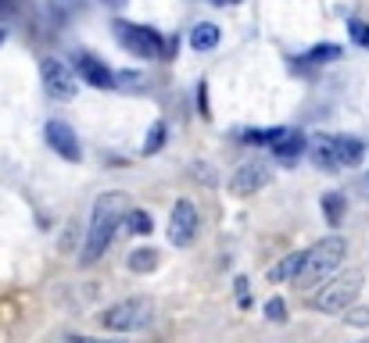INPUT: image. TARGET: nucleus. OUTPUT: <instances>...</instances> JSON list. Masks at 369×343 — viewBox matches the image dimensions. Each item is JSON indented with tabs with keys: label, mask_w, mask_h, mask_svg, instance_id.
Segmentation results:
<instances>
[{
	"label": "nucleus",
	"mask_w": 369,
	"mask_h": 343,
	"mask_svg": "<svg viewBox=\"0 0 369 343\" xmlns=\"http://www.w3.org/2000/svg\"><path fill=\"white\" fill-rule=\"evenodd\" d=\"M115 36L122 39V47L143 61H161L165 54V39L147 26H133V21H115Z\"/></svg>",
	"instance_id": "nucleus-5"
},
{
	"label": "nucleus",
	"mask_w": 369,
	"mask_h": 343,
	"mask_svg": "<svg viewBox=\"0 0 369 343\" xmlns=\"http://www.w3.org/2000/svg\"><path fill=\"white\" fill-rule=\"evenodd\" d=\"M197 236V207L190 201H176L169 214V243L172 247H190Z\"/></svg>",
	"instance_id": "nucleus-7"
},
{
	"label": "nucleus",
	"mask_w": 369,
	"mask_h": 343,
	"mask_svg": "<svg viewBox=\"0 0 369 343\" xmlns=\"http://www.w3.org/2000/svg\"><path fill=\"white\" fill-rule=\"evenodd\" d=\"M219 26H212V21H197V26L190 29V47L194 50H212L219 43Z\"/></svg>",
	"instance_id": "nucleus-15"
},
{
	"label": "nucleus",
	"mask_w": 369,
	"mask_h": 343,
	"mask_svg": "<svg viewBox=\"0 0 369 343\" xmlns=\"http://www.w3.org/2000/svg\"><path fill=\"white\" fill-rule=\"evenodd\" d=\"M334 57H341V47H337V43H319V47L309 50V61H316V64L334 61Z\"/></svg>",
	"instance_id": "nucleus-21"
},
{
	"label": "nucleus",
	"mask_w": 369,
	"mask_h": 343,
	"mask_svg": "<svg viewBox=\"0 0 369 343\" xmlns=\"http://www.w3.org/2000/svg\"><path fill=\"white\" fill-rule=\"evenodd\" d=\"M126 265H129V272H154L158 268V250H151V247L133 250Z\"/></svg>",
	"instance_id": "nucleus-16"
},
{
	"label": "nucleus",
	"mask_w": 369,
	"mask_h": 343,
	"mask_svg": "<svg viewBox=\"0 0 369 343\" xmlns=\"http://www.w3.org/2000/svg\"><path fill=\"white\" fill-rule=\"evenodd\" d=\"M126 211H129V193H122V189H108V193H100L97 204H93V214H90V229H87V247L83 254H79V265H97L100 261V254H105L115 240V232L122 225V219H126Z\"/></svg>",
	"instance_id": "nucleus-1"
},
{
	"label": "nucleus",
	"mask_w": 369,
	"mask_h": 343,
	"mask_svg": "<svg viewBox=\"0 0 369 343\" xmlns=\"http://www.w3.org/2000/svg\"><path fill=\"white\" fill-rule=\"evenodd\" d=\"M362 283H366V275L362 268H344L337 275H330L326 283L316 290L312 297V308L323 311V315H341L355 304V297L362 293Z\"/></svg>",
	"instance_id": "nucleus-3"
},
{
	"label": "nucleus",
	"mask_w": 369,
	"mask_h": 343,
	"mask_svg": "<svg viewBox=\"0 0 369 343\" xmlns=\"http://www.w3.org/2000/svg\"><path fill=\"white\" fill-rule=\"evenodd\" d=\"M323 214H326L330 225H337L344 219V197L341 193H323Z\"/></svg>",
	"instance_id": "nucleus-18"
},
{
	"label": "nucleus",
	"mask_w": 369,
	"mask_h": 343,
	"mask_svg": "<svg viewBox=\"0 0 369 343\" xmlns=\"http://www.w3.org/2000/svg\"><path fill=\"white\" fill-rule=\"evenodd\" d=\"M39 72H44V86H47V93H51L54 100H72V97L79 93V79H75V72L69 68L65 61L44 57Z\"/></svg>",
	"instance_id": "nucleus-6"
},
{
	"label": "nucleus",
	"mask_w": 369,
	"mask_h": 343,
	"mask_svg": "<svg viewBox=\"0 0 369 343\" xmlns=\"http://www.w3.org/2000/svg\"><path fill=\"white\" fill-rule=\"evenodd\" d=\"M305 265V250H294V254H287L280 265L269 268V283H294V275L301 272Z\"/></svg>",
	"instance_id": "nucleus-14"
},
{
	"label": "nucleus",
	"mask_w": 369,
	"mask_h": 343,
	"mask_svg": "<svg viewBox=\"0 0 369 343\" xmlns=\"http://www.w3.org/2000/svg\"><path fill=\"white\" fill-rule=\"evenodd\" d=\"M126 225H129V232H136V236H147V232H154V222H151V214L143 211V207L126 211Z\"/></svg>",
	"instance_id": "nucleus-17"
},
{
	"label": "nucleus",
	"mask_w": 369,
	"mask_h": 343,
	"mask_svg": "<svg viewBox=\"0 0 369 343\" xmlns=\"http://www.w3.org/2000/svg\"><path fill=\"white\" fill-rule=\"evenodd\" d=\"M309 147V140H305L301 133H294V129H283L280 133V140L273 143V150H276V158H283V161H294L301 150Z\"/></svg>",
	"instance_id": "nucleus-13"
},
{
	"label": "nucleus",
	"mask_w": 369,
	"mask_h": 343,
	"mask_svg": "<svg viewBox=\"0 0 369 343\" xmlns=\"http://www.w3.org/2000/svg\"><path fill=\"white\" fill-rule=\"evenodd\" d=\"M75 68H79V79H83L87 86H93V90H111V86H115V72L108 68L105 61H97L93 54H79Z\"/></svg>",
	"instance_id": "nucleus-10"
},
{
	"label": "nucleus",
	"mask_w": 369,
	"mask_h": 343,
	"mask_svg": "<svg viewBox=\"0 0 369 343\" xmlns=\"http://www.w3.org/2000/svg\"><path fill=\"white\" fill-rule=\"evenodd\" d=\"M352 326H369V308H359V311H352Z\"/></svg>",
	"instance_id": "nucleus-24"
},
{
	"label": "nucleus",
	"mask_w": 369,
	"mask_h": 343,
	"mask_svg": "<svg viewBox=\"0 0 369 343\" xmlns=\"http://www.w3.org/2000/svg\"><path fill=\"white\" fill-rule=\"evenodd\" d=\"M165 122H154L151 125V133H147V143H143V154H158L161 147H165Z\"/></svg>",
	"instance_id": "nucleus-19"
},
{
	"label": "nucleus",
	"mask_w": 369,
	"mask_h": 343,
	"mask_svg": "<svg viewBox=\"0 0 369 343\" xmlns=\"http://www.w3.org/2000/svg\"><path fill=\"white\" fill-rule=\"evenodd\" d=\"M44 136H47V143H51L54 154H61L65 161H79V158H83V150H79V140H75V133H72V125H65V122H47Z\"/></svg>",
	"instance_id": "nucleus-9"
},
{
	"label": "nucleus",
	"mask_w": 369,
	"mask_h": 343,
	"mask_svg": "<svg viewBox=\"0 0 369 343\" xmlns=\"http://www.w3.org/2000/svg\"><path fill=\"white\" fill-rule=\"evenodd\" d=\"M69 343H118V340H97V336H69Z\"/></svg>",
	"instance_id": "nucleus-25"
},
{
	"label": "nucleus",
	"mask_w": 369,
	"mask_h": 343,
	"mask_svg": "<svg viewBox=\"0 0 369 343\" xmlns=\"http://www.w3.org/2000/svg\"><path fill=\"white\" fill-rule=\"evenodd\" d=\"M352 39L359 43V47H369V26L366 21H352Z\"/></svg>",
	"instance_id": "nucleus-23"
},
{
	"label": "nucleus",
	"mask_w": 369,
	"mask_h": 343,
	"mask_svg": "<svg viewBox=\"0 0 369 343\" xmlns=\"http://www.w3.org/2000/svg\"><path fill=\"white\" fill-rule=\"evenodd\" d=\"M105 4H126V0H105Z\"/></svg>",
	"instance_id": "nucleus-27"
},
{
	"label": "nucleus",
	"mask_w": 369,
	"mask_h": 343,
	"mask_svg": "<svg viewBox=\"0 0 369 343\" xmlns=\"http://www.w3.org/2000/svg\"><path fill=\"white\" fill-rule=\"evenodd\" d=\"M100 322V329H108V333H136V329H147L151 322H154V300L151 297H126V300H118V304L105 308L97 315Z\"/></svg>",
	"instance_id": "nucleus-4"
},
{
	"label": "nucleus",
	"mask_w": 369,
	"mask_h": 343,
	"mask_svg": "<svg viewBox=\"0 0 369 343\" xmlns=\"http://www.w3.org/2000/svg\"><path fill=\"white\" fill-rule=\"evenodd\" d=\"M330 147H334L337 168H352V165H359L362 154H366V143L355 140V136H330Z\"/></svg>",
	"instance_id": "nucleus-11"
},
{
	"label": "nucleus",
	"mask_w": 369,
	"mask_h": 343,
	"mask_svg": "<svg viewBox=\"0 0 369 343\" xmlns=\"http://www.w3.org/2000/svg\"><path fill=\"white\" fill-rule=\"evenodd\" d=\"M269 183V165L265 161H244L233 176H230V193L233 197H251Z\"/></svg>",
	"instance_id": "nucleus-8"
},
{
	"label": "nucleus",
	"mask_w": 369,
	"mask_h": 343,
	"mask_svg": "<svg viewBox=\"0 0 369 343\" xmlns=\"http://www.w3.org/2000/svg\"><path fill=\"white\" fill-rule=\"evenodd\" d=\"M305 150H309V158H312V165H316V168H323V172H334V168H337V161H334V147H330V136H312Z\"/></svg>",
	"instance_id": "nucleus-12"
},
{
	"label": "nucleus",
	"mask_w": 369,
	"mask_h": 343,
	"mask_svg": "<svg viewBox=\"0 0 369 343\" xmlns=\"http://www.w3.org/2000/svg\"><path fill=\"white\" fill-rule=\"evenodd\" d=\"M344 254H348V240H344V236H323L319 243H312L309 250H305V265H301V272L294 275V286H298V290H316V286H323L330 275H337Z\"/></svg>",
	"instance_id": "nucleus-2"
},
{
	"label": "nucleus",
	"mask_w": 369,
	"mask_h": 343,
	"mask_svg": "<svg viewBox=\"0 0 369 343\" xmlns=\"http://www.w3.org/2000/svg\"><path fill=\"white\" fill-rule=\"evenodd\" d=\"M283 129H248L244 133V143H276Z\"/></svg>",
	"instance_id": "nucleus-20"
},
{
	"label": "nucleus",
	"mask_w": 369,
	"mask_h": 343,
	"mask_svg": "<svg viewBox=\"0 0 369 343\" xmlns=\"http://www.w3.org/2000/svg\"><path fill=\"white\" fill-rule=\"evenodd\" d=\"M11 8H15V0H0V15H8Z\"/></svg>",
	"instance_id": "nucleus-26"
},
{
	"label": "nucleus",
	"mask_w": 369,
	"mask_h": 343,
	"mask_svg": "<svg viewBox=\"0 0 369 343\" xmlns=\"http://www.w3.org/2000/svg\"><path fill=\"white\" fill-rule=\"evenodd\" d=\"M222 4H237V0H222Z\"/></svg>",
	"instance_id": "nucleus-28"
},
{
	"label": "nucleus",
	"mask_w": 369,
	"mask_h": 343,
	"mask_svg": "<svg viewBox=\"0 0 369 343\" xmlns=\"http://www.w3.org/2000/svg\"><path fill=\"white\" fill-rule=\"evenodd\" d=\"M265 318H269V322H287V304L280 297H273L269 304H265Z\"/></svg>",
	"instance_id": "nucleus-22"
}]
</instances>
